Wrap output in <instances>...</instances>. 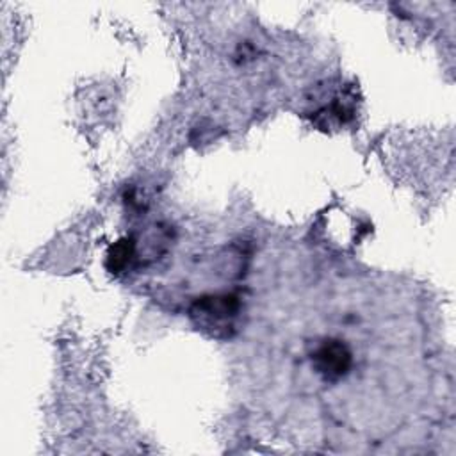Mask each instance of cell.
<instances>
[{
    "instance_id": "cell-3",
    "label": "cell",
    "mask_w": 456,
    "mask_h": 456,
    "mask_svg": "<svg viewBox=\"0 0 456 456\" xmlns=\"http://www.w3.org/2000/svg\"><path fill=\"white\" fill-rule=\"evenodd\" d=\"M135 256V242L130 237H123L119 240H116L107 255H105V267L114 273L119 274L123 271H126L130 267V262Z\"/></svg>"
},
{
    "instance_id": "cell-1",
    "label": "cell",
    "mask_w": 456,
    "mask_h": 456,
    "mask_svg": "<svg viewBox=\"0 0 456 456\" xmlns=\"http://www.w3.org/2000/svg\"><path fill=\"white\" fill-rule=\"evenodd\" d=\"M240 312V296L233 292L207 294L194 299L189 308V319L200 331L214 338H230L237 330Z\"/></svg>"
},
{
    "instance_id": "cell-2",
    "label": "cell",
    "mask_w": 456,
    "mask_h": 456,
    "mask_svg": "<svg viewBox=\"0 0 456 456\" xmlns=\"http://www.w3.org/2000/svg\"><path fill=\"white\" fill-rule=\"evenodd\" d=\"M314 370L328 383H335L347 376L353 367V353L340 338H322L310 353Z\"/></svg>"
}]
</instances>
